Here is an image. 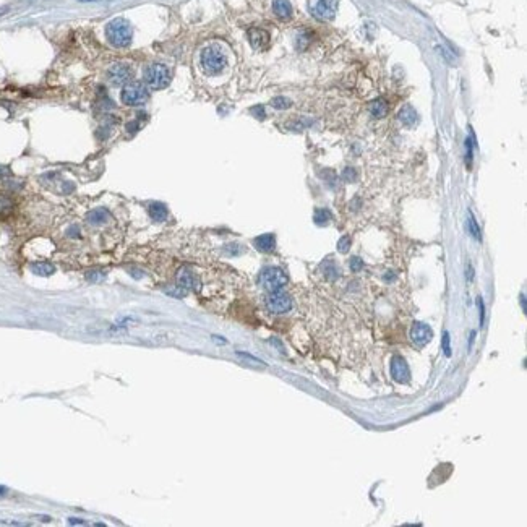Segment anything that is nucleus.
Masks as SVG:
<instances>
[{
    "label": "nucleus",
    "instance_id": "obj_20",
    "mask_svg": "<svg viewBox=\"0 0 527 527\" xmlns=\"http://www.w3.org/2000/svg\"><path fill=\"white\" fill-rule=\"evenodd\" d=\"M331 219V213L328 209H316L315 211V223L318 226L328 224Z\"/></svg>",
    "mask_w": 527,
    "mask_h": 527
},
{
    "label": "nucleus",
    "instance_id": "obj_19",
    "mask_svg": "<svg viewBox=\"0 0 527 527\" xmlns=\"http://www.w3.org/2000/svg\"><path fill=\"white\" fill-rule=\"evenodd\" d=\"M31 271L37 276H51L55 273V266L52 263H47V262H37V263H33L31 264Z\"/></svg>",
    "mask_w": 527,
    "mask_h": 527
},
{
    "label": "nucleus",
    "instance_id": "obj_31",
    "mask_svg": "<svg viewBox=\"0 0 527 527\" xmlns=\"http://www.w3.org/2000/svg\"><path fill=\"white\" fill-rule=\"evenodd\" d=\"M7 488H5V487H0V496H5V495H7Z\"/></svg>",
    "mask_w": 527,
    "mask_h": 527
},
{
    "label": "nucleus",
    "instance_id": "obj_24",
    "mask_svg": "<svg viewBox=\"0 0 527 527\" xmlns=\"http://www.w3.org/2000/svg\"><path fill=\"white\" fill-rule=\"evenodd\" d=\"M349 248H351V237H349V235L341 237L339 242H337V250H339L341 253H347Z\"/></svg>",
    "mask_w": 527,
    "mask_h": 527
},
{
    "label": "nucleus",
    "instance_id": "obj_8",
    "mask_svg": "<svg viewBox=\"0 0 527 527\" xmlns=\"http://www.w3.org/2000/svg\"><path fill=\"white\" fill-rule=\"evenodd\" d=\"M107 78L114 86H125L129 85L132 80V68L127 64H114L109 66L107 70Z\"/></svg>",
    "mask_w": 527,
    "mask_h": 527
},
{
    "label": "nucleus",
    "instance_id": "obj_21",
    "mask_svg": "<svg viewBox=\"0 0 527 527\" xmlns=\"http://www.w3.org/2000/svg\"><path fill=\"white\" fill-rule=\"evenodd\" d=\"M13 209V201L8 197L0 195V216H5L8 213H12Z\"/></svg>",
    "mask_w": 527,
    "mask_h": 527
},
{
    "label": "nucleus",
    "instance_id": "obj_14",
    "mask_svg": "<svg viewBox=\"0 0 527 527\" xmlns=\"http://www.w3.org/2000/svg\"><path fill=\"white\" fill-rule=\"evenodd\" d=\"M397 119L402 122V125L406 127H414L415 124H417V112H415V109L412 107V105H402L401 109H399L397 112Z\"/></svg>",
    "mask_w": 527,
    "mask_h": 527
},
{
    "label": "nucleus",
    "instance_id": "obj_22",
    "mask_svg": "<svg viewBox=\"0 0 527 527\" xmlns=\"http://www.w3.org/2000/svg\"><path fill=\"white\" fill-rule=\"evenodd\" d=\"M469 231H470V234H472V237L475 238V240H482L480 229H479V226H477V221H475L472 213H469Z\"/></svg>",
    "mask_w": 527,
    "mask_h": 527
},
{
    "label": "nucleus",
    "instance_id": "obj_2",
    "mask_svg": "<svg viewBox=\"0 0 527 527\" xmlns=\"http://www.w3.org/2000/svg\"><path fill=\"white\" fill-rule=\"evenodd\" d=\"M199 62H201V68L204 73L208 75H219L226 66H227V55L219 46H208L201 51L199 55Z\"/></svg>",
    "mask_w": 527,
    "mask_h": 527
},
{
    "label": "nucleus",
    "instance_id": "obj_4",
    "mask_svg": "<svg viewBox=\"0 0 527 527\" xmlns=\"http://www.w3.org/2000/svg\"><path fill=\"white\" fill-rule=\"evenodd\" d=\"M120 98H122V102L125 105L136 107V105H143L148 102L149 91L143 83H129V85H125V88L122 90Z\"/></svg>",
    "mask_w": 527,
    "mask_h": 527
},
{
    "label": "nucleus",
    "instance_id": "obj_17",
    "mask_svg": "<svg viewBox=\"0 0 527 527\" xmlns=\"http://www.w3.org/2000/svg\"><path fill=\"white\" fill-rule=\"evenodd\" d=\"M388 109H390V105H388V102L385 101V99H375V101H371L370 105H368V110L370 114L373 115V117L376 119H383L385 115L388 114Z\"/></svg>",
    "mask_w": 527,
    "mask_h": 527
},
{
    "label": "nucleus",
    "instance_id": "obj_6",
    "mask_svg": "<svg viewBox=\"0 0 527 527\" xmlns=\"http://www.w3.org/2000/svg\"><path fill=\"white\" fill-rule=\"evenodd\" d=\"M336 0H310L308 3L310 13L320 21H331L336 16Z\"/></svg>",
    "mask_w": 527,
    "mask_h": 527
},
{
    "label": "nucleus",
    "instance_id": "obj_32",
    "mask_svg": "<svg viewBox=\"0 0 527 527\" xmlns=\"http://www.w3.org/2000/svg\"><path fill=\"white\" fill-rule=\"evenodd\" d=\"M86 2H90V0H86Z\"/></svg>",
    "mask_w": 527,
    "mask_h": 527
},
{
    "label": "nucleus",
    "instance_id": "obj_10",
    "mask_svg": "<svg viewBox=\"0 0 527 527\" xmlns=\"http://www.w3.org/2000/svg\"><path fill=\"white\" fill-rule=\"evenodd\" d=\"M391 376H393V380L397 381V383H406L409 380L410 371H409L406 360H404L402 357H399V356L393 357V360H391Z\"/></svg>",
    "mask_w": 527,
    "mask_h": 527
},
{
    "label": "nucleus",
    "instance_id": "obj_9",
    "mask_svg": "<svg viewBox=\"0 0 527 527\" xmlns=\"http://www.w3.org/2000/svg\"><path fill=\"white\" fill-rule=\"evenodd\" d=\"M431 337H433V331H431L428 325L414 323V326L410 328V339H412L414 344H417L420 347L425 346L427 342H430Z\"/></svg>",
    "mask_w": 527,
    "mask_h": 527
},
{
    "label": "nucleus",
    "instance_id": "obj_27",
    "mask_svg": "<svg viewBox=\"0 0 527 527\" xmlns=\"http://www.w3.org/2000/svg\"><path fill=\"white\" fill-rule=\"evenodd\" d=\"M443 351H445L446 356H451V347H449V332L448 331L443 334Z\"/></svg>",
    "mask_w": 527,
    "mask_h": 527
},
{
    "label": "nucleus",
    "instance_id": "obj_28",
    "mask_svg": "<svg viewBox=\"0 0 527 527\" xmlns=\"http://www.w3.org/2000/svg\"><path fill=\"white\" fill-rule=\"evenodd\" d=\"M86 277H88V281L98 282L99 279H102V277H104V273H99V271H93V273H90Z\"/></svg>",
    "mask_w": 527,
    "mask_h": 527
},
{
    "label": "nucleus",
    "instance_id": "obj_18",
    "mask_svg": "<svg viewBox=\"0 0 527 527\" xmlns=\"http://www.w3.org/2000/svg\"><path fill=\"white\" fill-rule=\"evenodd\" d=\"M149 216L156 223H163L167 219V208L163 203H151L149 204Z\"/></svg>",
    "mask_w": 527,
    "mask_h": 527
},
{
    "label": "nucleus",
    "instance_id": "obj_3",
    "mask_svg": "<svg viewBox=\"0 0 527 527\" xmlns=\"http://www.w3.org/2000/svg\"><path fill=\"white\" fill-rule=\"evenodd\" d=\"M143 78H145L146 85L153 88V90H164V88L169 86L172 75L170 70L164 64H151L145 68Z\"/></svg>",
    "mask_w": 527,
    "mask_h": 527
},
{
    "label": "nucleus",
    "instance_id": "obj_16",
    "mask_svg": "<svg viewBox=\"0 0 527 527\" xmlns=\"http://www.w3.org/2000/svg\"><path fill=\"white\" fill-rule=\"evenodd\" d=\"M109 219H110V213L104 208H96L86 214V221L91 226H102L104 223H107Z\"/></svg>",
    "mask_w": 527,
    "mask_h": 527
},
{
    "label": "nucleus",
    "instance_id": "obj_12",
    "mask_svg": "<svg viewBox=\"0 0 527 527\" xmlns=\"http://www.w3.org/2000/svg\"><path fill=\"white\" fill-rule=\"evenodd\" d=\"M248 41H250L253 49L263 51L269 44V34L268 31L262 30V28H252V30H248Z\"/></svg>",
    "mask_w": 527,
    "mask_h": 527
},
{
    "label": "nucleus",
    "instance_id": "obj_29",
    "mask_svg": "<svg viewBox=\"0 0 527 527\" xmlns=\"http://www.w3.org/2000/svg\"><path fill=\"white\" fill-rule=\"evenodd\" d=\"M477 307H479V310H480V325H484L485 312H484V300H482V297H477Z\"/></svg>",
    "mask_w": 527,
    "mask_h": 527
},
{
    "label": "nucleus",
    "instance_id": "obj_30",
    "mask_svg": "<svg viewBox=\"0 0 527 527\" xmlns=\"http://www.w3.org/2000/svg\"><path fill=\"white\" fill-rule=\"evenodd\" d=\"M68 523H70V524H86V521H80V519H73V518H71V519H68Z\"/></svg>",
    "mask_w": 527,
    "mask_h": 527
},
{
    "label": "nucleus",
    "instance_id": "obj_1",
    "mask_svg": "<svg viewBox=\"0 0 527 527\" xmlns=\"http://www.w3.org/2000/svg\"><path fill=\"white\" fill-rule=\"evenodd\" d=\"M105 36L107 41L112 44L114 47L124 49L129 47L133 39V30L129 20L125 18H115L105 26Z\"/></svg>",
    "mask_w": 527,
    "mask_h": 527
},
{
    "label": "nucleus",
    "instance_id": "obj_11",
    "mask_svg": "<svg viewBox=\"0 0 527 527\" xmlns=\"http://www.w3.org/2000/svg\"><path fill=\"white\" fill-rule=\"evenodd\" d=\"M177 282H179V287L185 291H197L199 287V281L195 276L192 269L188 268H182L179 273H177Z\"/></svg>",
    "mask_w": 527,
    "mask_h": 527
},
{
    "label": "nucleus",
    "instance_id": "obj_13",
    "mask_svg": "<svg viewBox=\"0 0 527 527\" xmlns=\"http://www.w3.org/2000/svg\"><path fill=\"white\" fill-rule=\"evenodd\" d=\"M273 12L279 20H291L292 5L289 0H273Z\"/></svg>",
    "mask_w": 527,
    "mask_h": 527
},
{
    "label": "nucleus",
    "instance_id": "obj_23",
    "mask_svg": "<svg viewBox=\"0 0 527 527\" xmlns=\"http://www.w3.org/2000/svg\"><path fill=\"white\" fill-rule=\"evenodd\" d=\"M271 104H273V107H276V109H287V107H291L292 102L287 98L279 96V98H274L273 101H271Z\"/></svg>",
    "mask_w": 527,
    "mask_h": 527
},
{
    "label": "nucleus",
    "instance_id": "obj_5",
    "mask_svg": "<svg viewBox=\"0 0 527 527\" xmlns=\"http://www.w3.org/2000/svg\"><path fill=\"white\" fill-rule=\"evenodd\" d=\"M260 284L268 292H274V291H281L282 287L287 284V276L281 268H264L260 274Z\"/></svg>",
    "mask_w": 527,
    "mask_h": 527
},
{
    "label": "nucleus",
    "instance_id": "obj_25",
    "mask_svg": "<svg viewBox=\"0 0 527 527\" xmlns=\"http://www.w3.org/2000/svg\"><path fill=\"white\" fill-rule=\"evenodd\" d=\"M349 266H351V269L354 273H359V271L363 268V262L359 257H354V258H351V262H349Z\"/></svg>",
    "mask_w": 527,
    "mask_h": 527
},
{
    "label": "nucleus",
    "instance_id": "obj_15",
    "mask_svg": "<svg viewBox=\"0 0 527 527\" xmlns=\"http://www.w3.org/2000/svg\"><path fill=\"white\" fill-rule=\"evenodd\" d=\"M253 245L257 247V250H260V252L269 253V252L274 250V247H276V238H274L273 234H263V235H260V237L255 238V240H253Z\"/></svg>",
    "mask_w": 527,
    "mask_h": 527
},
{
    "label": "nucleus",
    "instance_id": "obj_7",
    "mask_svg": "<svg viewBox=\"0 0 527 527\" xmlns=\"http://www.w3.org/2000/svg\"><path fill=\"white\" fill-rule=\"evenodd\" d=\"M266 307H268L271 313L284 315L292 308V298L289 294H286L282 289L269 292V296L266 297Z\"/></svg>",
    "mask_w": 527,
    "mask_h": 527
},
{
    "label": "nucleus",
    "instance_id": "obj_26",
    "mask_svg": "<svg viewBox=\"0 0 527 527\" xmlns=\"http://www.w3.org/2000/svg\"><path fill=\"white\" fill-rule=\"evenodd\" d=\"M356 177H357V172L354 170V169H349V167H347L346 170L342 172V179L347 180V182H354V180H356Z\"/></svg>",
    "mask_w": 527,
    "mask_h": 527
}]
</instances>
